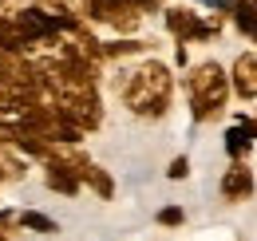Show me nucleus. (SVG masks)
I'll use <instances>...</instances> for the list:
<instances>
[{
    "label": "nucleus",
    "mask_w": 257,
    "mask_h": 241,
    "mask_svg": "<svg viewBox=\"0 0 257 241\" xmlns=\"http://www.w3.org/2000/svg\"><path fill=\"white\" fill-rule=\"evenodd\" d=\"M115 91L135 119H162L174 103V71L162 60H139L115 79Z\"/></svg>",
    "instance_id": "f257e3e1"
},
{
    "label": "nucleus",
    "mask_w": 257,
    "mask_h": 241,
    "mask_svg": "<svg viewBox=\"0 0 257 241\" xmlns=\"http://www.w3.org/2000/svg\"><path fill=\"white\" fill-rule=\"evenodd\" d=\"M182 91H186V103H190V119L214 123L225 115V103H229V75L218 60H202L186 71Z\"/></svg>",
    "instance_id": "f03ea898"
},
{
    "label": "nucleus",
    "mask_w": 257,
    "mask_h": 241,
    "mask_svg": "<svg viewBox=\"0 0 257 241\" xmlns=\"http://www.w3.org/2000/svg\"><path fill=\"white\" fill-rule=\"evenodd\" d=\"M162 24H166V32H170L178 44H206V40H214V36L222 32L225 16L222 12L202 16L198 8H186V4H166V8H162Z\"/></svg>",
    "instance_id": "7ed1b4c3"
},
{
    "label": "nucleus",
    "mask_w": 257,
    "mask_h": 241,
    "mask_svg": "<svg viewBox=\"0 0 257 241\" xmlns=\"http://www.w3.org/2000/svg\"><path fill=\"white\" fill-rule=\"evenodd\" d=\"M83 16L91 24L115 28L119 36H131V32H139V24H143V12L131 0H83Z\"/></svg>",
    "instance_id": "20e7f679"
},
{
    "label": "nucleus",
    "mask_w": 257,
    "mask_h": 241,
    "mask_svg": "<svg viewBox=\"0 0 257 241\" xmlns=\"http://www.w3.org/2000/svg\"><path fill=\"white\" fill-rule=\"evenodd\" d=\"M218 190H222V202H229V206L249 202V198H253V190H257L249 162H229V166H225V174H222V182H218Z\"/></svg>",
    "instance_id": "39448f33"
},
{
    "label": "nucleus",
    "mask_w": 257,
    "mask_h": 241,
    "mask_svg": "<svg viewBox=\"0 0 257 241\" xmlns=\"http://www.w3.org/2000/svg\"><path fill=\"white\" fill-rule=\"evenodd\" d=\"M229 95L237 99H257V52H241L229 63Z\"/></svg>",
    "instance_id": "423d86ee"
},
{
    "label": "nucleus",
    "mask_w": 257,
    "mask_h": 241,
    "mask_svg": "<svg viewBox=\"0 0 257 241\" xmlns=\"http://www.w3.org/2000/svg\"><path fill=\"white\" fill-rule=\"evenodd\" d=\"M44 186L64 194V198H79L83 194V182H79V170L67 166V162H44Z\"/></svg>",
    "instance_id": "0eeeda50"
},
{
    "label": "nucleus",
    "mask_w": 257,
    "mask_h": 241,
    "mask_svg": "<svg viewBox=\"0 0 257 241\" xmlns=\"http://www.w3.org/2000/svg\"><path fill=\"white\" fill-rule=\"evenodd\" d=\"M253 139H257L253 119L237 115V123L225 131V154H229V162H245V158H249V147H253Z\"/></svg>",
    "instance_id": "6e6552de"
},
{
    "label": "nucleus",
    "mask_w": 257,
    "mask_h": 241,
    "mask_svg": "<svg viewBox=\"0 0 257 241\" xmlns=\"http://www.w3.org/2000/svg\"><path fill=\"white\" fill-rule=\"evenodd\" d=\"M225 16L233 20V28L241 32L249 44H257V4H253V0H233Z\"/></svg>",
    "instance_id": "1a4fd4ad"
},
{
    "label": "nucleus",
    "mask_w": 257,
    "mask_h": 241,
    "mask_svg": "<svg viewBox=\"0 0 257 241\" xmlns=\"http://www.w3.org/2000/svg\"><path fill=\"white\" fill-rule=\"evenodd\" d=\"M151 44L147 40H135V36H123V40H111L103 44V63H115V60H135V56H147Z\"/></svg>",
    "instance_id": "9d476101"
},
{
    "label": "nucleus",
    "mask_w": 257,
    "mask_h": 241,
    "mask_svg": "<svg viewBox=\"0 0 257 241\" xmlns=\"http://www.w3.org/2000/svg\"><path fill=\"white\" fill-rule=\"evenodd\" d=\"M79 182H83L91 194H99L103 202H111V198H115V178H111L103 166H95V162H87V170L79 174Z\"/></svg>",
    "instance_id": "9b49d317"
},
{
    "label": "nucleus",
    "mask_w": 257,
    "mask_h": 241,
    "mask_svg": "<svg viewBox=\"0 0 257 241\" xmlns=\"http://www.w3.org/2000/svg\"><path fill=\"white\" fill-rule=\"evenodd\" d=\"M16 225H20V229H32V233H60V225L40 210H20L16 213Z\"/></svg>",
    "instance_id": "f8f14e48"
},
{
    "label": "nucleus",
    "mask_w": 257,
    "mask_h": 241,
    "mask_svg": "<svg viewBox=\"0 0 257 241\" xmlns=\"http://www.w3.org/2000/svg\"><path fill=\"white\" fill-rule=\"evenodd\" d=\"M155 221L166 225V229H174V225H182V221H186V210H182V206H162V210L155 213Z\"/></svg>",
    "instance_id": "ddd939ff"
},
{
    "label": "nucleus",
    "mask_w": 257,
    "mask_h": 241,
    "mask_svg": "<svg viewBox=\"0 0 257 241\" xmlns=\"http://www.w3.org/2000/svg\"><path fill=\"white\" fill-rule=\"evenodd\" d=\"M186 174H190V158H186V154L170 158V166H166V178H170V182H182Z\"/></svg>",
    "instance_id": "4468645a"
},
{
    "label": "nucleus",
    "mask_w": 257,
    "mask_h": 241,
    "mask_svg": "<svg viewBox=\"0 0 257 241\" xmlns=\"http://www.w3.org/2000/svg\"><path fill=\"white\" fill-rule=\"evenodd\" d=\"M253 131H257V115H253Z\"/></svg>",
    "instance_id": "2eb2a0df"
}]
</instances>
